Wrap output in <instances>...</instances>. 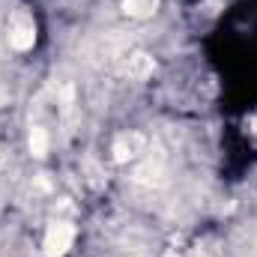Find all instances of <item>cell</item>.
<instances>
[{
    "label": "cell",
    "mask_w": 257,
    "mask_h": 257,
    "mask_svg": "<svg viewBox=\"0 0 257 257\" xmlns=\"http://www.w3.org/2000/svg\"><path fill=\"white\" fill-rule=\"evenodd\" d=\"M6 39H9V45L15 51H30L33 42H36V24H33V18L27 12H21V9L12 12V18L6 24Z\"/></svg>",
    "instance_id": "6da1fadb"
},
{
    "label": "cell",
    "mask_w": 257,
    "mask_h": 257,
    "mask_svg": "<svg viewBox=\"0 0 257 257\" xmlns=\"http://www.w3.org/2000/svg\"><path fill=\"white\" fill-rule=\"evenodd\" d=\"M132 177H135V183L150 186V189H153V186H165V162H162L159 156H156V159L150 156V159H144V162L135 168Z\"/></svg>",
    "instance_id": "5b68a950"
},
{
    "label": "cell",
    "mask_w": 257,
    "mask_h": 257,
    "mask_svg": "<svg viewBox=\"0 0 257 257\" xmlns=\"http://www.w3.org/2000/svg\"><path fill=\"white\" fill-rule=\"evenodd\" d=\"M147 150H150V141H147L141 132H135V128H132V132H123V135H117L114 144H111V156H114L117 165H126V162L141 159Z\"/></svg>",
    "instance_id": "7a4b0ae2"
},
{
    "label": "cell",
    "mask_w": 257,
    "mask_h": 257,
    "mask_svg": "<svg viewBox=\"0 0 257 257\" xmlns=\"http://www.w3.org/2000/svg\"><path fill=\"white\" fill-rule=\"evenodd\" d=\"M6 102V90H3V84H0V105Z\"/></svg>",
    "instance_id": "ba28073f"
},
{
    "label": "cell",
    "mask_w": 257,
    "mask_h": 257,
    "mask_svg": "<svg viewBox=\"0 0 257 257\" xmlns=\"http://www.w3.org/2000/svg\"><path fill=\"white\" fill-rule=\"evenodd\" d=\"M30 153H33L36 159H42V156L48 153V132H45L42 126L30 128Z\"/></svg>",
    "instance_id": "52a82bcc"
},
{
    "label": "cell",
    "mask_w": 257,
    "mask_h": 257,
    "mask_svg": "<svg viewBox=\"0 0 257 257\" xmlns=\"http://www.w3.org/2000/svg\"><path fill=\"white\" fill-rule=\"evenodd\" d=\"M159 9V0H123V12L135 21H144V18H153Z\"/></svg>",
    "instance_id": "8992f818"
},
{
    "label": "cell",
    "mask_w": 257,
    "mask_h": 257,
    "mask_svg": "<svg viewBox=\"0 0 257 257\" xmlns=\"http://www.w3.org/2000/svg\"><path fill=\"white\" fill-rule=\"evenodd\" d=\"M153 69H156V60H153L147 51H128V54H123V63H120V72H123L126 78H132V81L150 78Z\"/></svg>",
    "instance_id": "277c9868"
},
{
    "label": "cell",
    "mask_w": 257,
    "mask_h": 257,
    "mask_svg": "<svg viewBox=\"0 0 257 257\" xmlns=\"http://www.w3.org/2000/svg\"><path fill=\"white\" fill-rule=\"evenodd\" d=\"M75 242V227L69 221H51L45 230V254L48 257H63Z\"/></svg>",
    "instance_id": "3957f363"
}]
</instances>
